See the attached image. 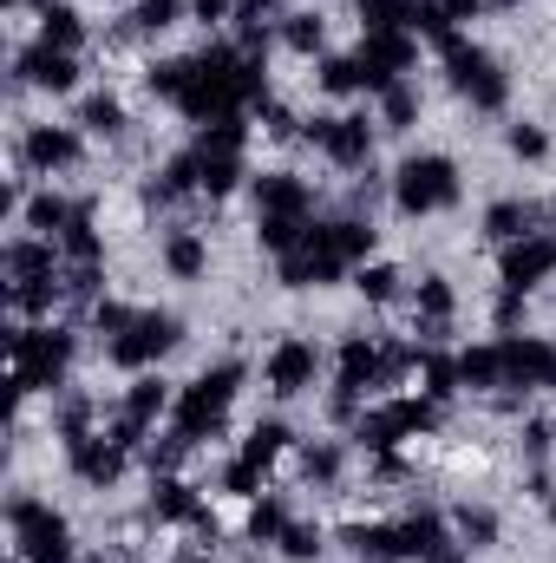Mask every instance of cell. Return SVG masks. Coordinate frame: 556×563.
Returning <instances> with one entry per match:
<instances>
[{"label": "cell", "instance_id": "1", "mask_svg": "<svg viewBox=\"0 0 556 563\" xmlns=\"http://www.w3.org/2000/svg\"><path fill=\"white\" fill-rule=\"evenodd\" d=\"M393 197H400V210H407V217H438V210H452V203L465 197L458 164H452V157H438V151H419V157L400 164Z\"/></svg>", "mask_w": 556, "mask_h": 563}, {"label": "cell", "instance_id": "2", "mask_svg": "<svg viewBox=\"0 0 556 563\" xmlns=\"http://www.w3.org/2000/svg\"><path fill=\"white\" fill-rule=\"evenodd\" d=\"M7 525H13V551L20 563H73V531L53 505L40 498H13L7 505Z\"/></svg>", "mask_w": 556, "mask_h": 563}, {"label": "cell", "instance_id": "3", "mask_svg": "<svg viewBox=\"0 0 556 563\" xmlns=\"http://www.w3.org/2000/svg\"><path fill=\"white\" fill-rule=\"evenodd\" d=\"M445 66H452V86L478 106V112H504V99H511V79L498 73V59L485 53V46H471V40H445Z\"/></svg>", "mask_w": 556, "mask_h": 563}, {"label": "cell", "instance_id": "4", "mask_svg": "<svg viewBox=\"0 0 556 563\" xmlns=\"http://www.w3.org/2000/svg\"><path fill=\"white\" fill-rule=\"evenodd\" d=\"M236 380H243V367L230 361V367H216V374H203L190 394H184V413H177V439L184 445H197L203 432H216L223 413H230V400H236Z\"/></svg>", "mask_w": 556, "mask_h": 563}, {"label": "cell", "instance_id": "5", "mask_svg": "<svg viewBox=\"0 0 556 563\" xmlns=\"http://www.w3.org/2000/svg\"><path fill=\"white\" fill-rule=\"evenodd\" d=\"M380 119H367V112H327V119H308V139L327 151V164H341V170H367V157H374V132Z\"/></svg>", "mask_w": 556, "mask_h": 563}, {"label": "cell", "instance_id": "6", "mask_svg": "<svg viewBox=\"0 0 556 563\" xmlns=\"http://www.w3.org/2000/svg\"><path fill=\"white\" fill-rule=\"evenodd\" d=\"M66 361H73V334L66 328H33V334L13 341L20 387H66Z\"/></svg>", "mask_w": 556, "mask_h": 563}, {"label": "cell", "instance_id": "7", "mask_svg": "<svg viewBox=\"0 0 556 563\" xmlns=\"http://www.w3.org/2000/svg\"><path fill=\"white\" fill-rule=\"evenodd\" d=\"M177 347V314H151V308H138L112 341H105V354L119 361V367H151L157 354H170Z\"/></svg>", "mask_w": 556, "mask_h": 563}, {"label": "cell", "instance_id": "8", "mask_svg": "<svg viewBox=\"0 0 556 563\" xmlns=\"http://www.w3.org/2000/svg\"><path fill=\"white\" fill-rule=\"evenodd\" d=\"M263 380H269L276 400L314 394V380H321V347H314V341H276V354L263 361Z\"/></svg>", "mask_w": 556, "mask_h": 563}, {"label": "cell", "instance_id": "9", "mask_svg": "<svg viewBox=\"0 0 556 563\" xmlns=\"http://www.w3.org/2000/svg\"><path fill=\"white\" fill-rule=\"evenodd\" d=\"M20 157H26L40 177H53V170H73V164L86 157V132H79V125H26Z\"/></svg>", "mask_w": 556, "mask_h": 563}, {"label": "cell", "instance_id": "10", "mask_svg": "<svg viewBox=\"0 0 556 563\" xmlns=\"http://www.w3.org/2000/svg\"><path fill=\"white\" fill-rule=\"evenodd\" d=\"M544 276H556V236L551 230H537V236H524V243L504 250V288H511V295L544 288Z\"/></svg>", "mask_w": 556, "mask_h": 563}, {"label": "cell", "instance_id": "11", "mask_svg": "<svg viewBox=\"0 0 556 563\" xmlns=\"http://www.w3.org/2000/svg\"><path fill=\"white\" fill-rule=\"evenodd\" d=\"M13 73L26 79V86H40V92H73L79 86V53H59V46H26L20 59H13Z\"/></svg>", "mask_w": 556, "mask_h": 563}, {"label": "cell", "instance_id": "12", "mask_svg": "<svg viewBox=\"0 0 556 563\" xmlns=\"http://www.w3.org/2000/svg\"><path fill=\"white\" fill-rule=\"evenodd\" d=\"M157 256H164V276L170 282H197L203 269H210V243H203L197 230H170Z\"/></svg>", "mask_w": 556, "mask_h": 563}, {"label": "cell", "instance_id": "13", "mask_svg": "<svg viewBox=\"0 0 556 563\" xmlns=\"http://www.w3.org/2000/svg\"><path fill=\"white\" fill-rule=\"evenodd\" d=\"M537 203H524V197H504V203H491L485 210V236L491 243H524V236H537Z\"/></svg>", "mask_w": 556, "mask_h": 563}, {"label": "cell", "instance_id": "14", "mask_svg": "<svg viewBox=\"0 0 556 563\" xmlns=\"http://www.w3.org/2000/svg\"><path fill=\"white\" fill-rule=\"evenodd\" d=\"M79 132H86V139H119V132H125V99H119V92H86Z\"/></svg>", "mask_w": 556, "mask_h": 563}, {"label": "cell", "instance_id": "15", "mask_svg": "<svg viewBox=\"0 0 556 563\" xmlns=\"http://www.w3.org/2000/svg\"><path fill=\"white\" fill-rule=\"evenodd\" d=\"M452 308H458V295H452V282H445V276H425L413 288V314H419V328H425V334H438V328L452 321Z\"/></svg>", "mask_w": 556, "mask_h": 563}, {"label": "cell", "instance_id": "16", "mask_svg": "<svg viewBox=\"0 0 556 563\" xmlns=\"http://www.w3.org/2000/svg\"><path fill=\"white\" fill-rule=\"evenodd\" d=\"M452 531H458L465 551H491V544H498V511H491V505H458V511H452Z\"/></svg>", "mask_w": 556, "mask_h": 563}, {"label": "cell", "instance_id": "17", "mask_svg": "<svg viewBox=\"0 0 556 563\" xmlns=\"http://www.w3.org/2000/svg\"><path fill=\"white\" fill-rule=\"evenodd\" d=\"M40 40L59 46V53H79V46H86V26H79L73 7H40Z\"/></svg>", "mask_w": 556, "mask_h": 563}, {"label": "cell", "instance_id": "18", "mask_svg": "<svg viewBox=\"0 0 556 563\" xmlns=\"http://www.w3.org/2000/svg\"><path fill=\"white\" fill-rule=\"evenodd\" d=\"M341 465H347V452H341L334 439L301 445V472H308V485H341Z\"/></svg>", "mask_w": 556, "mask_h": 563}, {"label": "cell", "instance_id": "19", "mask_svg": "<svg viewBox=\"0 0 556 563\" xmlns=\"http://www.w3.org/2000/svg\"><path fill=\"white\" fill-rule=\"evenodd\" d=\"M413 119H419V86L413 79L387 86V92H380V125H387V132H407Z\"/></svg>", "mask_w": 556, "mask_h": 563}, {"label": "cell", "instance_id": "20", "mask_svg": "<svg viewBox=\"0 0 556 563\" xmlns=\"http://www.w3.org/2000/svg\"><path fill=\"white\" fill-rule=\"evenodd\" d=\"M281 40H288V53L308 59V53L327 46V26H321V13H288V20H281Z\"/></svg>", "mask_w": 556, "mask_h": 563}, {"label": "cell", "instance_id": "21", "mask_svg": "<svg viewBox=\"0 0 556 563\" xmlns=\"http://www.w3.org/2000/svg\"><path fill=\"white\" fill-rule=\"evenodd\" d=\"M281 445H288V426H281V420L256 426V432H249V445H243V465H256V472H269V465L281 459Z\"/></svg>", "mask_w": 556, "mask_h": 563}, {"label": "cell", "instance_id": "22", "mask_svg": "<svg viewBox=\"0 0 556 563\" xmlns=\"http://www.w3.org/2000/svg\"><path fill=\"white\" fill-rule=\"evenodd\" d=\"M400 269H393V263H360V269H354V288H360V295H367V301H400Z\"/></svg>", "mask_w": 556, "mask_h": 563}, {"label": "cell", "instance_id": "23", "mask_svg": "<svg viewBox=\"0 0 556 563\" xmlns=\"http://www.w3.org/2000/svg\"><path fill=\"white\" fill-rule=\"evenodd\" d=\"M190 13V0H138L132 7V33H164V26H177Z\"/></svg>", "mask_w": 556, "mask_h": 563}, {"label": "cell", "instance_id": "24", "mask_svg": "<svg viewBox=\"0 0 556 563\" xmlns=\"http://www.w3.org/2000/svg\"><path fill=\"white\" fill-rule=\"evenodd\" d=\"M504 144H511V157H524V164H544V157H551V132L531 125V119H518V125L504 132Z\"/></svg>", "mask_w": 556, "mask_h": 563}, {"label": "cell", "instance_id": "25", "mask_svg": "<svg viewBox=\"0 0 556 563\" xmlns=\"http://www.w3.org/2000/svg\"><path fill=\"white\" fill-rule=\"evenodd\" d=\"M276 544H281V558H294V563H308V558H321V551H327V538H321V525H301V518H294V525L281 531Z\"/></svg>", "mask_w": 556, "mask_h": 563}, {"label": "cell", "instance_id": "26", "mask_svg": "<svg viewBox=\"0 0 556 563\" xmlns=\"http://www.w3.org/2000/svg\"><path fill=\"white\" fill-rule=\"evenodd\" d=\"M157 518H197V498H190V485L164 478V485H157Z\"/></svg>", "mask_w": 556, "mask_h": 563}, {"label": "cell", "instance_id": "27", "mask_svg": "<svg viewBox=\"0 0 556 563\" xmlns=\"http://www.w3.org/2000/svg\"><path fill=\"white\" fill-rule=\"evenodd\" d=\"M249 531H256V538H269V544H276L281 531H288V511H281L276 498H263V505H256V511H249Z\"/></svg>", "mask_w": 556, "mask_h": 563}, {"label": "cell", "instance_id": "28", "mask_svg": "<svg viewBox=\"0 0 556 563\" xmlns=\"http://www.w3.org/2000/svg\"><path fill=\"white\" fill-rule=\"evenodd\" d=\"M236 7H243V0H190V20H203V26H223Z\"/></svg>", "mask_w": 556, "mask_h": 563}, {"label": "cell", "instance_id": "29", "mask_svg": "<svg viewBox=\"0 0 556 563\" xmlns=\"http://www.w3.org/2000/svg\"><path fill=\"white\" fill-rule=\"evenodd\" d=\"M445 7V20H471V13H485V0H438Z\"/></svg>", "mask_w": 556, "mask_h": 563}, {"label": "cell", "instance_id": "30", "mask_svg": "<svg viewBox=\"0 0 556 563\" xmlns=\"http://www.w3.org/2000/svg\"><path fill=\"white\" fill-rule=\"evenodd\" d=\"M7 7H13V13H20V7H26V0H7Z\"/></svg>", "mask_w": 556, "mask_h": 563}, {"label": "cell", "instance_id": "31", "mask_svg": "<svg viewBox=\"0 0 556 563\" xmlns=\"http://www.w3.org/2000/svg\"><path fill=\"white\" fill-rule=\"evenodd\" d=\"M40 7H66V0H40Z\"/></svg>", "mask_w": 556, "mask_h": 563}, {"label": "cell", "instance_id": "32", "mask_svg": "<svg viewBox=\"0 0 556 563\" xmlns=\"http://www.w3.org/2000/svg\"><path fill=\"white\" fill-rule=\"evenodd\" d=\"M197 563H210V558H197Z\"/></svg>", "mask_w": 556, "mask_h": 563}]
</instances>
